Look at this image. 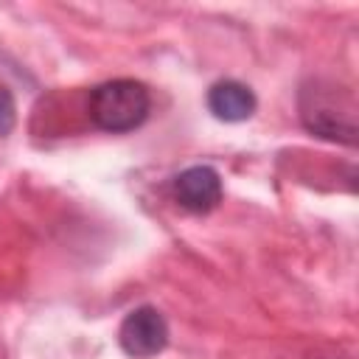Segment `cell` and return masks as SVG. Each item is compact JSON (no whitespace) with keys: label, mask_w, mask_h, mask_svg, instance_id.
Returning a JSON list of instances; mask_svg holds the SVG:
<instances>
[{"label":"cell","mask_w":359,"mask_h":359,"mask_svg":"<svg viewBox=\"0 0 359 359\" xmlns=\"http://www.w3.org/2000/svg\"><path fill=\"white\" fill-rule=\"evenodd\" d=\"M297 109L306 132L342 146H356L359 132H356V104L351 90H342L334 81L311 79L300 90Z\"/></svg>","instance_id":"1"},{"label":"cell","mask_w":359,"mask_h":359,"mask_svg":"<svg viewBox=\"0 0 359 359\" xmlns=\"http://www.w3.org/2000/svg\"><path fill=\"white\" fill-rule=\"evenodd\" d=\"M151 112L149 87L137 79H109L93 87L87 101L90 121L112 135H123L137 129Z\"/></svg>","instance_id":"2"},{"label":"cell","mask_w":359,"mask_h":359,"mask_svg":"<svg viewBox=\"0 0 359 359\" xmlns=\"http://www.w3.org/2000/svg\"><path fill=\"white\" fill-rule=\"evenodd\" d=\"M118 345L132 359L157 356L168 345V323H165L163 311L154 306L132 309L118 328Z\"/></svg>","instance_id":"3"},{"label":"cell","mask_w":359,"mask_h":359,"mask_svg":"<svg viewBox=\"0 0 359 359\" xmlns=\"http://www.w3.org/2000/svg\"><path fill=\"white\" fill-rule=\"evenodd\" d=\"M171 194L180 208L191 213H210L224 196L222 174L213 165H188L171 180Z\"/></svg>","instance_id":"4"},{"label":"cell","mask_w":359,"mask_h":359,"mask_svg":"<svg viewBox=\"0 0 359 359\" xmlns=\"http://www.w3.org/2000/svg\"><path fill=\"white\" fill-rule=\"evenodd\" d=\"M205 101H208L210 115L224 123H241V121L252 118V112L258 107L255 93L236 79H222V81L210 84Z\"/></svg>","instance_id":"5"},{"label":"cell","mask_w":359,"mask_h":359,"mask_svg":"<svg viewBox=\"0 0 359 359\" xmlns=\"http://www.w3.org/2000/svg\"><path fill=\"white\" fill-rule=\"evenodd\" d=\"M17 123V101L6 84H0V137H6Z\"/></svg>","instance_id":"6"}]
</instances>
